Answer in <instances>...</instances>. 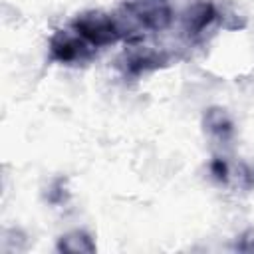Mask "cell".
<instances>
[{
	"label": "cell",
	"instance_id": "obj_7",
	"mask_svg": "<svg viewBox=\"0 0 254 254\" xmlns=\"http://www.w3.org/2000/svg\"><path fill=\"white\" fill-rule=\"evenodd\" d=\"M58 252H69V254H93L95 242L85 230H71L58 238L56 244Z\"/></svg>",
	"mask_w": 254,
	"mask_h": 254
},
{
	"label": "cell",
	"instance_id": "obj_4",
	"mask_svg": "<svg viewBox=\"0 0 254 254\" xmlns=\"http://www.w3.org/2000/svg\"><path fill=\"white\" fill-rule=\"evenodd\" d=\"M216 16H218V12H216L212 2L198 0V2L190 4L183 14V32H185V36L189 40L200 38L204 34V30L212 26Z\"/></svg>",
	"mask_w": 254,
	"mask_h": 254
},
{
	"label": "cell",
	"instance_id": "obj_2",
	"mask_svg": "<svg viewBox=\"0 0 254 254\" xmlns=\"http://www.w3.org/2000/svg\"><path fill=\"white\" fill-rule=\"evenodd\" d=\"M69 28H73L93 48H105L121 40L113 14H107L101 10H87L77 14L71 20Z\"/></svg>",
	"mask_w": 254,
	"mask_h": 254
},
{
	"label": "cell",
	"instance_id": "obj_1",
	"mask_svg": "<svg viewBox=\"0 0 254 254\" xmlns=\"http://www.w3.org/2000/svg\"><path fill=\"white\" fill-rule=\"evenodd\" d=\"M121 40L139 42L145 34L163 32L173 22L169 0H129L113 12Z\"/></svg>",
	"mask_w": 254,
	"mask_h": 254
},
{
	"label": "cell",
	"instance_id": "obj_5",
	"mask_svg": "<svg viewBox=\"0 0 254 254\" xmlns=\"http://www.w3.org/2000/svg\"><path fill=\"white\" fill-rule=\"evenodd\" d=\"M169 64V56L165 52H157L153 48H139L125 54V73L129 75H141L145 71H153L159 67H165Z\"/></svg>",
	"mask_w": 254,
	"mask_h": 254
},
{
	"label": "cell",
	"instance_id": "obj_9",
	"mask_svg": "<svg viewBox=\"0 0 254 254\" xmlns=\"http://www.w3.org/2000/svg\"><path fill=\"white\" fill-rule=\"evenodd\" d=\"M236 250H240V252H254V228L246 230V232L238 238Z\"/></svg>",
	"mask_w": 254,
	"mask_h": 254
},
{
	"label": "cell",
	"instance_id": "obj_3",
	"mask_svg": "<svg viewBox=\"0 0 254 254\" xmlns=\"http://www.w3.org/2000/svg\"><path fill=\"white\" fill-rule=\"evenodd\" d=\"M50 58L64 65H83L93 58V46H89L73 28L58 30L50 38Z\"/></svg>",
	"mask_w": 254,
	"mask_h": 254
},
{
	"label": "cell",
	"instance_id": "obj_6",
	"mask_svg": "<svg viewBox=\"0 0 254 254\" xmlns=\"http://www.w3.org/2000/svg\"><path fill=\"white\" fill-rule=\"evenodd\" d=\"M202 127L210 137H214V139H218L222 143L232 139V135H234V123H232L230 115L226 113V109H222V107L204 109Z\"/></svg>",
	"mask_w": 254,
	"mask_h": 254
},
{
	"label": "cell",
	"instance_id": "obj_8",
	"mask_svg": "<svg viewBox=\"0 0 254 254\" xmlns=\"http://www.w3.org/2000/svg\"><path fill=\"white\" fill-rule=\"evenodd\" d=\"M210 173H212V177L216 179V181H220V183H226L228 181V165H226V161L224 159H212L210 161Z\"/></svg>",
	"mask_w": 254,
	"mask_h": 254
}]
</instances>
